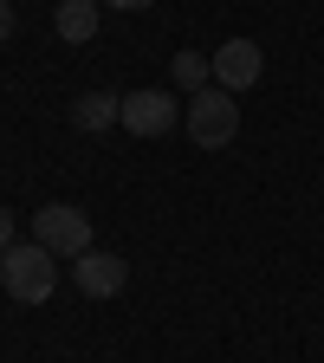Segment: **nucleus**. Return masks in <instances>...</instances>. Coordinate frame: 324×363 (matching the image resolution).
Segmentation results:
<instances>
[{
    "label": "nucleus",
    "mask_w": 324,
    "mask_h": 363,
    "mask_svg": "<svg viewBox=\"0 0 324 363\" xmlns=\"http://www.w3.org/2000/svg\"><path fill=\"white\" fill-rule=\"evenodd\" d=\"M0 286L13 305H45L59 292V253H45L39 240H13L0 253Z\"/></svg>",
    "instance_id": "f257e3e1"
},
{
    "label": "nucleus",
    "mask_w": 324,
    "mask_h": 363,
    "mask_svg": "<svg viewBox=\"0 0 324 363\" xmlns=\"http://www.w3.org/2000/svg\"><path fill=\"white\" fill-rule=\"evenodd\" d=\"M181 130H189L195 150H227V143L240 136V104H234V91H220V84L195 91V98L181 104Z\"/></svg>",
    "instance_id": "f03ea898"
},
{
    "label": "nucleus",
    "mask_w": 324,
    "mask_h": 363,
    "mask_svg": "<svg viewBox=\"0 0 324 363\" xmlns=\"http://www.w3.org/2000/svg\"><path fill=\"white\" fill-rule=\"evenodd\" d=\"M33 240H39L45 253H59V259H78V253L98 247V240H91V214L72 208V201H45V208H33Z\"/></svg>",
    "instance_id": "7ed1b4c3"
},
{
    "label": "nucleus",
    "mask_w": 324,
    "mask_h": 363,
    "mask_svg": "<svg viewBox=\"0 0 324 363\" xmlns=\"http://www.w3.org/2000/svg\"><path fill=\"white\" fill-rule=\"evenodd\" d=\"M259 72H266V52H259V39H227V45H214V84L220 91H253L259 84Z\"/></svg>",
    "instance_id": "20e7f679"
},
{
    "label": "nucleus",
    "mask_w": 324,
    "mask_h": 363,
    "mask_svg": "<svg viewBox=\"0 0 324 363\" xmlns=\"http://www.w3.org/2000/svg\"><path fill=\"white\" fill-rule=\"evenodd\" d=\"M72 272H78V292H84V298H117V292L130 286V259H123V253H111V247L78 253V259H72Z\"/></svg>",
    "instance_id": "39448f33"
},
{
    "label": "nucleus",
    "mask_w": 324,
    "mask_h": 363,
    "mask_svg": "<svg viewBox=\"0 0 324 363\" xmlns=\"http://www.w3.org/2000/svg\"><path fill=\"white\" fill-rule=\"evenodd\" d=\"M175 123H181V104L169 91H130L123 98V130L130 136H169Z\"/></svg>",
    "instance_id": "423d86ee"
},
{
    "label": "nucleus",
    "mask_w": 324,
    "mask_h": 363,
    "mask_svg": "<svg viewBox=\"0 0 324 363\" xmlns=\"http://www.w3.org/2000/svg\"><path fill=\"white\" fill-rule=\"evenodd\" d=\"M72 123H78L84 136H98V130L123 123V98H117V91H84V98L72 104Z\"/></svg>",
    "instance_id": "0eeeda50"
},
{
    "label": "nucleus",
    "mask_w": 324,
    "mask_h": 363,
    "mask_svg": "<svg viewBox=\"0 0 324 363\" xmlns=\"http://www.w3.org/2000/svg\"><path fill=\"white\" fill-rule=\"evenodd\" d=\"M52 33H59L65 45H91V39H98V0H59Z\"/></svg>",
    "instance_id": "6e6552de"
},
{
    "label": "nucleus",
    "mask_w": 324,
    "mask_h": 363,
    "mask_svg": "<svg viewBox=\"0 0 324 363\" xmlns=\"http://www.w3.org/2000/svg\"><path fill=\"white\" fill-rule=\"evenodd\" d=\"M175 84L189 91V98H195V91H208V84H214V52H175Z\"/></svg>",
    "instance_id": "1a4fd4ad"
},
{
    "label": "nucleus",
    "mask_w": 324,
    "mask_h": 363,
    "mask_svg": "<svg viewBox=\"0 0 324 363\" xmlns=\"http://www.w3.org/2000/svg\"><path fill=\"white\" fill-rule=\"evenodd\" d=\"M13 240H20V227H13V208H0V253H7Z\"/></svg>",
    "instance_id": "9d476101"
},
{
    "label": "nucleus",
    "mask_w": 324,
    "mask_h": 363,
    "mask_svg": "<svg viewBox=\"0 0 324 363\" xmlns=\"http://www.w3.org/2000/svg\"><path fill=\"white\" fill-rule=\"evenodd\" d=\"M13 26H20V20H13V0H0V45L13 39Z\"/></svg>",
    "instance_id": "9b49d317"
},
{
    "label": "nucleus",
    "mask_w": 324,
    "mask_h": 363,
    "mask_svg": "<svg viewBox=\"0 0 324 363\" xmlns=\"http://www.w3.org/2000/svg\"><path fill=\"white\" fill-rule=\"evenodd\" d=\"M98 7H123V13H143V7H156V0H98Z\"/></svg>",
    "instance_id": "f8f14e48"
}]
</instances>
